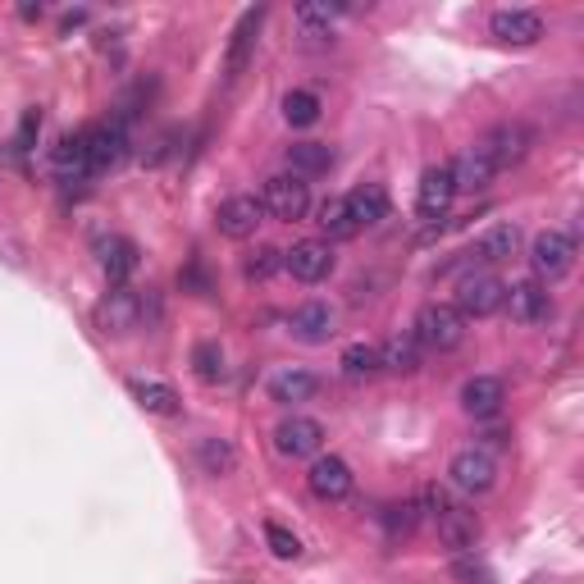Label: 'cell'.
<instances>
[{
	"label": "cell",
	"mask_w": 584,
	"mask_h": 584,
	"mask_svg": "<svg viewBox=\"0 0 584 584\" xmlns=\"http://www.w3.org/2000/svg\"><path fill=\"white\" fill-rule=\"evenodd\" d=\"M503 297H507V284L498 279V274H488V269H471V274H461V284H456V316L461 320H488V316H498L503 311Z\"/></svg>",
	"instance_id": "5b68a950"
},
{
	"label": "cell",
	"mask_w": 584,
	"mask_h": 584,
	"mask_svg": "<svg viewBox=\"0 0 584 584\" xmlns=\"http://www.w3.org/2000/svg\"><path fill=\"white\" fill-rule=\"evenodd\" d=\"M265 543H269V552L279 562H297L301 558V539L288 526H279V520H265Z\"/></svg>",
	"instance_id": "e575fe53"
},
{
	"label": "cell",
	"mask_w": 584,
	"mask_h": 584,
	"mask_svg": "<svg viewBox=\"0 0 584 584\" xmlns=\"http://www.w3.org/2000/svg\"><path fill=\"white\" fill-rule=\"evenodd\" d=\"M306 484H311V494L320 498V503H348L352 498V488H356V475H352V466L343 456H316L311 461V471H306Z\"/></svg>",
	"instance_id": "7c38bea8"
},
{
	"label": "cell",
	"mask_w": 584,
	"mask_h": 584,
	"mask_svg": "<svg viewBox=\"0 0 584 584\" xmlns=\"http://www.w3.org/2000/svg\"><path fill=\"white\" fill-rule=\"evenodd\" d=\"M520 252V229L516 224H488L480 238H475V247L466 252L471 261H480V265H503V261H511Z\"/></svg>",
	"instance_id": "44dd1931"
},
{
	"label": "cell",
	"mask_w": 584,
	"mask_h": 584,
	"mask_svg": "<svg viewBox=\"0 0 584 584\" xmlns=\"http://www.w3.org/2000/svg\"><path fill=\"white\" fill-rule=\"evenodd\" d=\"M51 165H55L59 178H91V169H87V137L82 133L59 137V146L51 151Z\"/></svg>",
	"instance_id": "f546056e"
},
{
	"label": "cell",
	"mask_w": 584,
	"mask_h": 584,
	"mask_svg": "<svg viewBox=\"0 0 584 584\" xmlns=\"http://www.w3.org/2000/svg\"><path fill=\"white\" fill-rule=\"evenodd\" d=\"M284 119L293 129H311L320 119V97H316V91H306V87L288 91V97H284Z\"/></svg>",
	"instance_id": "d6a6232c"
},
{
	"label": "cell",
	"mask_w": 584,
	"mask_h": 584,
	"mask_svg": "<svg viewBox=\"0 0 584 584\" xmlns=\"http://www.w3.org/2000/svg\"><path fill=\"white\" fill-rule=\"evenodd\" d=\"M320 229H324V242H348V238H356L361 229L352 224V214H348V201L343 197H329L324 206H320V220H316Z\"/></svg>",
	"instance_id": "4dcf8cb0"
},
{
	"label": "cell",
	"mask_w": 584,
	"mask_h": 584,
	"mask_svg": "<svg viewBox=\"0 0 584 584\" xmlns=\"http://www.w3.org/2000/svg\"><path fill=\"white\" fill-rule=\"evenodd\" d=\"M530 269L539 284H558L575 269V233L571 229H543L530 242Z\"/></svg>",
	"instance_id": "277c9868"
},
{
	"label": "cell",
	"mask_w": 584,
	"mask_h": 584,
	"mask_svg": "<svg viewBox=\"0 0 584 584\" xmlns=\"http://www.w3.org/2000/svg\"><path fill=\"white\" fill-rule=\"evenodd\" d=\"M343 201H348V214H352L356 229H375L379 220H388V192L379 183H361V188H352Z\"/></svg>",
	"instance_id": "cb8c5ba5"
},
{
	"label": "cell",
	"mask_w": 584,
	"mask_h": 584,
	"mask_svg": "<svg viewBox=\"0 0 584 584\" xmlns=\"http://www.w3.org/2000/svg\"><path fill=\"white\" fill-rule=\"evenodd\" d=\"M333 14H338L333 5H297V23L311 42H324L333 33Z\"/></svg>",
	"instance_id": "836d02e7"
},
{
	"label": "cell",
	"mask_w": 584,
	"mask_h": 584,
	"mask_svg": "<svg viewBox=\"0 0 584 584\" xmlns=\"http://www.w3.org/2000/svg\"><path fill=\"white\" fill-rule=\"evenodd\" d=\"M333 324H338V316H333L329 301H301L293 311V320H288V333L306 348H320L333 338Z\"/></svg>",
	"instance_id": "ac0fdd59"
},
{
	"label": "cell",
	"mask_w": 584,
	"mask_h": 584,
	"mask_svg": "<svg viewBox=\"0 0 584 584\" xmlns=\"http://www.w3.org/2000/svg\"><path fill=\"white\" fill-rule=\"evenodd\" d=\"M448 484L456 488L461 498H484L498 488V456L484 448H461L448 461Z\"/></svg>",
	"instance_id": "3957f363"
},
{
	"label": "cell",
	"mask_w": 584,
	"mask_h": 584,
	"mask_svg": "<svg viewBox=\"0 0 584 584\" xmlns=\"http://www.w3.org/2000/svg\"><path fill=\"white\" fill-rule=\"evenodd\" d=\"M475 146L484 151V161L503 174V169H511V165H520V161L530 156L535 133H530L526 124H498V129H488V133H484Z\"/></svg>",
	"instance_id": "30bf717a"
},
{
	"label": "cell",
	"mask_w": 584,
	"mask_h": 584,
	"mask_svg": "<svg viewBox=\"0 0 584 584\" xmlns=\"http://www.w3.org/2000/svg\"><path fill=\"white\" fill-rule=\"evenodd\" d=\"M488 33L503 46H535L543 37V19L535 10H494L488 14Z\"/></svg>",
	"instance_id": "d6986e66"
},
{
	"label": "cell",
	"mask_w": 584,
	"mask_h": 584,
	"mask_svg": "<svg viewBox=\"0 0 584 584\" xmlns=\"http://www.w3.org/2000/svg\"><path fill=\"white\" fill-rule=\"evenodd\" d=\"M284 269L297 284H324L333 274V242H324V238L293 242V247L284 252Z\"/></svg>",
	"instance_id": "8fae6325"
},
{
	"label": "cell",
	"mask_w": 584,
	"mask_h": 584,
	"mask_svg": "<svg viewBox=\"0 0 584 584\" xmlns=\"http://www.w3.org/2000/svg\"><path fill=\"white\" fill-rule=\"evenodd\" d=\"M338 371H343L348 384H365V379L384 375L379 371V343H352V348H343V356H338Z\"/></svg>",
	"instance_id": "83f0119b"
},
{
	"label": "cell",
	"mask_w": 584,
	"mask_h": 584,
	"mask_svg": "<svg viewBox=\"0 0 584 584\" xmlns=\"http://www.w3.org/2000/svg\"><path fill=\"white\" fill-rule=\"evenodd\" d=\"M324 388V379L316 371H306V365H279V371L269 375L265 393H269V403H279V407H301V403H311V397Z\"/></svg>",
	"instance_id": "e0dca14e"
},
{
	"label": "cell",
	"mask_w": 584,
	"mask_h": 584,
	"mask_svg": "<svg viewBox=\"0 0 584 584\" xmlns=\"http://www.w3.org/2000/svg\"><path fill=\"white\" fill-rule=\"evenodd\" d=\"M507 403V384L498 375H475L461 384V411L475 416V420H494Z\"/></svg>",
	"instance_id": "ffe728a7"
},
{
	"label": "cell",
	"mask_w": 584,
	"mask_h": 584,
	"mask_svg": "<svg viewBox=\"0 0 584 584\" xmlns=\"http://www.w3.org/2000/svg\"><path fill=\"white\" fill-rule=\"evenodd\" d=\"M448 169H452V183H456V192H484L488 183L498 178V169L484 161V151H480V146H466V151H461V156H456V161H452Z\"/></svg>",
	"instance_id": "d4e9b609"
},
{
	"label": "cell",
	"mask_w": 584,
	"mask_h": 584,
	"mask_svg": "<svg viewBox=\"0 0 584 584\" xmlns=\"http://www.w3.org/2000/svg\"><path fill=\"white\" fill-rule=\"evenodd\" d=\"M420 503H425V516L434 520L439 543L452 552V558H456V552H475V543H480V520H475V511L452 503L439 484H425L420 488Z\"/></svg>",
	"instance_id": "6da1fadb"
},
{
	"label": "cell",
	"mask_w": 584,
	"mask_h": 584,
	"mask_svg": "<svg viewBox=\"0 0 584 584\" xmlns=\"http://www.w3.org/2000/svg\"><path fill=\"white\" fill-rule=\"evenodd\" d=\"M324 448V425L311 416H288L279 429H274V452L288 456V461H306V456H320Z\"/></svg>",
	"instance_id": "5bb4252c"
},
{
	"label": "cell",
	"mask_w": 584,
	"mask_h": 584,
	"mask_svg": "<svg viewBox=\"0 0 584 584\" xmlns=\"http://www.w3.org/2000/svg\"><path fill=\"white\" fill-rule=\"evenodd\" d=\"M261 224H265V206H261V197H252V192L224 197L220 210H214V229H220L224 238H233V242L256 238Z\"/></svg>",
	"instance_id": "4fadbf2b"
},
{
	"label": "cell",
	"mask_w": 584,
	"mask_h": 584,
	"mask_svg": "<svg viewBox=\"0 0 584 584\" xmlns=\"http://www.w3.org/2000/svg\"><path fill=\"white\" fill-rule=\"evenodd\" d=\"M242 269H247V279L265 284L274 269H284V252H274V247H256V252L247 256V265H242Z\"/></svg>",
	"instance_id": "8d00e7d4"
},
{
	"label": "cell",
	"mask_w": 584,
	"mask_h": 584,
	"mask_svg": "<svg viewBox=\"0 0 584 584\" xmlns=\"http://www.w3.org/2000/svg\"><path fill=\"white\" fill-rule=\"evenodd\" d=\"M456 201V183H452V169L448 165H429L416 183V214L420 220H443Z\"/></svg>",
	"instance_id": "2e32d148"
},
{
	"label": "cell",
	"mask_w": 584,
	"mask_h": 584,
	"mask_svg": "<svg viewBox=\"0 0 584 584\" xmlns=\"http://www.w3.org/2000/svg\"><path fill=\"white\" fill-rule=\"evenodd\" d=\"M452 575L461 580V584H494V571H488L475 552H456L452 558Z\"/></svg>",
	"instance_id": "d590c367"
},
{
	"label": "cell",
	"mask_w": 584,
	"mask_h": 584,
	"mask_svg": "<svg viewBox=\"0 0 584 584\" xmlns=\"http://www.w3.org/2000/svg\"><path fill=\"white\" fill-rule=\"evenodd\" d=\"M192 375L201 384H220L229 375V365H224V348L214 343V338H201V343L192 348Z\"/></svg>",
	"instance_id": "1f68e13d"
},
{
	"label": "cell",
	"mask_w": 584,
	"mask_h": 584,
	"mask_svg": "<svg viewBox=\"0 0 584 584\" xmlns=\"http://www.w3.org/2000/svg\"><path fill=\"white\" fill-rule=\"evenodd\" d=\"M178 279H183V288H197V293H210V279H206V269H201V265H192L188 274H178Z\"/></svg>",
	"instance_id": "74e56055"
},
{
	"label": "cell",
	"mask_w": 584,
	"mask_h": 584,
	"mask_svg": "<svg viewBox=\"0 0 584 584\" xmlns=\"http://www.w3.org/2000/svg\"><path fill=\"white\" fill-rule=\"evenodd\" d=\"M142 297L129 288V284H119V288H110L101 301H97V311H91V320H97V329L101 333H110V338H124V333H133L137 324H142Z\"/></svg>",
	"instance_id": "ba28073f"
},
{
	"label": "cell",
	"mask_w": 584,
	"mask_h": 584,
	"mask_svg": "<svg viewBox=\"0 0 584 584\" xmlns=\"http://www.w3.org/2000/svg\"><path fill=\"white\" fill-rule=\"evenodd\" d=\"M379 371L384 375H416L420 371V348L411 333H393L379 343Z\"/></svg>",
	"instance_id": "4316f807"
},
{
	"label": "cell",
	"mask_w": 584,
	"mask_h": 584,
	"mask_svg": "<svg viewBox=\"0 0 584 584\" xmlns=\"http://www.w3.org/2000/svg\"><path fill=\"white\" fill-rule=\"evenodd\" d=\"M82 137H87V169L91 174H106V169L129 161V129H124V119L91 124V129H82Z\"/></svg>",
	"instance_id": "52a82bcc"
},
{
	"label": "cell",
	"mask_w": 584,
	"mask_h": 584,
	"mask_svg": "<svg viewBox=\"0 0 584 584\" xmlns=\"http://www.w3.org/2000/svg\"><path fill=\"white\" fill-rule=\"evenodd\" d=\"M97 252H101V269L110 274L114 288L124 284V279H133V269H137V247H133L129 238H106Z\"/></svg>",
	"instance_id": "f1b7e54d"
},
{
	"label": "cell",
	"mask_w": 584,
	"mask_h": 584,
	"mask_svg": "<svg viewBox=\"0 0 584 584\" xmlns=\"http://www.w3.org/2000/svg\"><path fill=\"white\" fill-rule=\"evenodd\" d=\"M192 456H197V471L210 475V480H229L238 471V448H233V439H220V434L197 439Z\"/></svg>",
	"instance_id": "603a6c76"
},
{
	"label": "cell",
	"mask_w": 584,
	"mask_h": 584,
	"mask_svg": "<svg viewBox=\"0 0 584 584\" xmlns=\"http://www.w3.org/2000/svg\"><path fill=\"white\" fill-rule=\"evenodd\" d=\"M129 393H133V403H137L146 416H178V411H183V397H178L174 384H165V379L133 375V379H129Z\"/></svg>",
	"instance_id": "7402d4cb"
},
{
	"label": "cell",
	"mask_w": 584,
	"mask_h": 584,
	"mask_svg": "<svg viewBox=\"0 0 584 584\" xmlns=\"http://www.w3.org/2000/svg\"><path fill=\"white\" fill-rule=\"evenodd\" d=\"M411 338H416L420 352H456L461 343H466V320L456 316V306L429 301L411 320Z\"/></svg>",
	"instance_id": "7a4b0ae2"
},
{
	"label": "cell",
	"mask_w": 584,
	"mask_h": 584,
	"mask_svg": "<svg viewBox=\"0 0 584 584\" xmlns=\"http://www.w3.org/2000/svg\"><path fill=\"white\" fill-rule=\"evenodd\" d=\"M503 311H507L520 329H539V324H548V320H552V293H548V284H539V279L507 284Z\"/></svg>",
	"instance_id": "9c48e42d"
},
{
	"label": "cell",
	"mask_w": 584,
	"mask_h": 584,
	"mask_svg": "<svg viewBox=\"0 0 584 584\" xmlns=\"http://www.w3.org/2000/svg\"><path fill=\"white\" fill-rule=\"evenodd\" d=\"M333 161H338V156H333L329 142H293V146H288V174H297L301 183L329 174Z\"/></svg>",
	"instance_id": "484cf974"
},
{
	"label": "cell",
	"mask_w": 584,
	"mask_h": 584,
	"mask_svg": "<svg viewBox=\"0 0 584 584\" xmlns=\"http://www.w3.org/2000/svg\"><path fill=\"white\" fill-rule=\"evenodd\" d=\"M261 206H265L269 220L297 224V220H306V210H311V188H306L297 174H274L261 188Z\"/></svg>",
	"instance_id": "8992f818"
},
{
	"label": "cell",
	"mask_w": 584,
	"mask_h": 584,
	"mask_svg": "<svg viewBox=\"0 0 584 584\" xmlns=\"http://www.w3.org/2000/svg\"><path fill=\"white\" fill-rule=\"evenodd\" d=\"M261 23H265V5L242 10V19L233 23L229 46H224V78H242V69L252 65L256 42H261Z\"/></svg>",
	"instance_id": "9a60e30c"
}]
</instances>
